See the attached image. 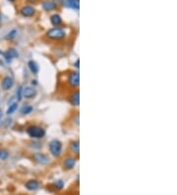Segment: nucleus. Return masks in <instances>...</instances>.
Listing matches in <instances>:
<instances>
[{"instance_id": "obj_11", "label": "nucleus", "mask_w": 177, "mask_h": 195, "mask_svg": "<svg viewBox=\"0 0 177 195\" xmlns=\"http://www.w3.org/2000/svg\"><path fill=\"white\" fill-rule=\"evenodd\" d=\"M70 103L71 105H73L75 106H78L80 103V94L78 91L74 92L72 95L70 96Z\"/></svg>"}, {"instance_id": "obj_24", "label": "nucleus", "mask_w": 177, "mask_h": 195, "mask_svg": "<svg viewBox=\"0 0 177 195\" xmlns=\"http://www.w3.org/2000/svg\"><path fill=\"white\" fill-rule=\"evenodd\" d=\"M75 65H76V67L79 68V59H77V61L75 62Z\"/></svg>"}, {"instance_id": "obj_15", "label": "nucleus", "mask_w": 177, "mask_h": 195, "mask_svg": "<svg viewBox=\"0 0 177 195\" xmlns=\"http://www.w3.org/2000/svg\"><path fill=\"white\" fill-rule=\"evenodd\" d=\"M70 149H71V151H72L73 153H75L76 155H78V154H79V152H80V145H79V141H73V142H71Z\"/></svg>"}, {"instance_id": "obj_22", "label": "nucleus", "mask_w": 177, "mask_h": 195, "mask_svg": "<svg viewBox=\"0 0 177 195\" xmlns=\"http://www.w3.org/2000/svg\"><path fill=\"white\" fill-rule=\"evenodd\" d=\"M16 34H17V31L16 30H12L11 32L8 33L5 38H6V40H13L16 37Z\"/></svg>"}, {"instance_id": "obj_12", "label": "nucleus", "mask_w": 177, "mask_h": 195, "mask_svg": "<svg viewBox=\"0 0 177 195\" xmlns=\"http://www.w3.org/2000/svg\"><path fill=\"white\" fill-rule=\"evenodd\" d=\"M39 186H40L39 181L36 179H31L26 182V188L29 190H36L39 188Z\"/></svg>"}, {"instance_id": "obj_9", "label": "nucleus", "mask_w": 177, "mask_h": 195, "mask_svg": "<svg viewBox=\"0 0 177 195\" xmlns=\"http://www.w3.org/2000/svg\"><path fill=\"white\" fill-rule=\"evenodd\" d=\"M64 6L67 8L74 10H79L80 7V0H65L64 1Z\"/></svg>"}, {"instance_id": "obj_1", "label": "nucleus", "mask_w": 177, "mask_h": 195, "mask_svg": "<svg viewBox=\"0 0 177 195\" xmlns=\"http://www.w3.org/2000/svg\"><path fill=\"white\" fill-rule=\"evenodd\" d=\"M66 36L65 31L61 28H52L46 32V37L50 40H59L64 39Z\"/></svg>"}, {"instance_id": "obj_14", "label": "nucleus", "mask_w": 177, "mask_h": 195, "mask_svg": "<svg viewBox=\"0 0 177 195\" xmlns=\"http://www.w3.org/2000/svg\"><path fill=\"white\" fill-rule=\"evenodd\" d=\"M50 22H51L53 26H59L62 23V19L58 14H54L50 17Z\"/></svg>"}, {"instance_id": "obj_27", "label": "nucleus", "mask_w": 177, "mask_h": 195, "mask_svg": "<svg viewBox=\"0 0 177 195\" xmlns=\"http://www.w3.org/2000/svg\"><path fill=\"white\" fill-rule=\"evenodd\" d=\"M9 1H11V2H13V1H14V0H9Z\"/></svg>"}, {"instance_id": "obj_8", "label": "nucleus", "mask_w": 177, "mask_h": 195, "mask_svg": "<svg viewBox=\"0 0 177 195\" xmlns=\"http://www.w3.org/2000/svg\"><path fill=\"white\" fill-rule=\"evenodd\" d=\"M14 85V81H13V79H12L11 77L9 76H7L5 77L2 80L1 82V87H2V89L3 90H5V91H8V90H10L12 87H13Z\"/></svg>"}, {"instance_id": "obj_6", "label": "nucleus", "mask_w": 177, "mask_h": 195, "mask_svg": "<svg viewBox=\"0 0 177 195\" xmlns=\"http://www.w3.org/2000/svg\"><path fill=\"white\" fill-rule=\"evenodd\" d=\"M35 8L32 7V6H24L22 9H21L20 11V13L22 16H24V17H32V16L35 15Z\"/></svg>"}, {"instance_id": "obj_2", "label": "nucleus", "mask_w": 177, "mask_h": 195, "mask_svg": "<svg viewBox=\"0 0 177 195\" xmlns=\"http://www.w3.org/2000/svg\"><path fill=\"white\" fill-rule=\"evenodd\" d=\"M27 133L29 137H32V138L39 139V138H43L44 136L45 131L44 129L39 126H29L27 129Z\"/></svg>"}, {"instance_id": "obj_4", "label": "nucleus", "mask_w": 177, "mask_h": 195, "mask_svg": "<svg viewBox=\"0 0 177 195\" xmlns=\"http://www.w3.org/2000/svg\"><path fill=\"white\" fill-rule=\"evenodd\" d=\"M33 160L41 165H45L49 162L48 157L44 154H41V153H35V154L33 155Z\"/></svg>"}, {"instance_id": "obj_26", "label": "nucleus", "mask_w": 177, "mask_h": 195, "mask_svg": "<svg viewBox=\"0 0 177 195\" xmlns=\"http://www.w3.org/2000/svg\"><path fill=\"white\" fill-rule=\"evenodd\" d=\"M1 19H2V16H1V14H0V21H1Z\"/></svg>"}, {"instance_id": "obj_23", "label": "nucleus", "mask_w": 177, "mask_h": 195, "mask_svg": "<svg viewBox=\"0 0 177 195\" xmlns=\"http://www.w3.org/2000/svg\"><path fill=\"white\" fill-rule=\"evenodd\" d=\"M22 96H23V90H22V87H20L19 90L17 91V99H18V101L22 99Z\"/></svg>"}, {"instance_id": "obj_7", "label": "nucleus", "mask_w": 177, "mask_h": 195, "mask_svg": "<svg viewBox=\"0 0 177 195\" xmlns=\"http://www.w3.org/2000/svg\"><path fill=\"white\" fill-rule=\"evenodd\" d=\"M23 96L26 99H33L36 96V90L32 87H26L23 90Z\"/></svg>"}, {"instance_id": "obj_16", "label": "nucleus", "mask_w": 177, "mask_h": 195, "mask_svg": "<svg viewBox=\"0 0 177 195\" xmlns=\"http://www.w3.org/2000/svg\"><path fill=\"white\" fill-rule=\"evenodd\" d=\"M28 65H29V68L32 71V73L36 74L37 72H39V66H37V64L33 60L29 61V64Z\"/></svg>"}, {"instance_id": "obj_17", "label": "nucleus", "mask_w": 177, "mask_h": 195, "mask_svg": "<svg viewBox=\"0 0 177 195\" xmlns=\"http://www.w3.org/2000/svg\"><path fill=\"white\" fill-rule=\"evenodd\" d=\"M6 53H7V54H8V56H9L11 59H12V58H15V57H18V56H19L18 52H17V51H16V49H14V48H10V49H8V51H7Z\"/></svg>"}, {"instance_id": "obj_19", "label": "nucleus", "mask_w": 177, "mask_h": 195, "mask_svg": "<svg viewBox=\"0 0 177 195\" xmlns=\"http://www.w3.org/2000/svg\"><path fill=\"white\" fill-rule=\"evenodd\" d=\"M9 157V153L5 149H0V160L5 161Z\"/></svg>"}, {"instance_id": "obj_20", "label": "nucleus", "mask_w": 177, "mask_h": 195, "mask_svg": "<svg viewBox=\"0 0 177 195\" xmlns=\"http://www.w3.org/2000/svg\"><path fill=\"white\" fill-rule=\"evenodd\" d=\"M52 186L55 189H57V190H60V189H62L63 188V186H64V182H63L62 180H57V181H55L54 183L52 184Z\"/></svg>"}, {"instance_id": "obj_3", "label": "nucleus", "mask_w": 177, "mask_h": 195, "mask_svg": "<svg viewBox=\"0 0 177 195\" xmlns=\"http://www.w3.org/2000/svg\"><path fill=\"white\" fill-rule=\"evenodd\" d=\"M48 147H49V151L51 153L52 156H54V157L60 156L61 152H62V144L59 140L54 139L52 141H50Z\"/></svg>"}, {"instance_id": "obj_21", "label": "nucleus", "mask_w": 177, "mask_h": 195, "mask_svg": "<svg viewBox=\"0 0 177 195\" xmlns=\"http://www.w3.org/2000/svg\"><path fill=\"white\" fill-rule=\"evenodd\" d=\"M32 110H33V107L31 106H25L21 111H22L23 114H29L32 113Z\"/></svg>"}, {"instance_id": "obj_18", "label": "nucleus", "mask_w": 177, "mask_h": 195, "mask_svg": "<svg viewBox=\"0 0 177 195\" xmlns=\"http://www.w3.org/2000/svg\"><path fill=\"white\" fill-rule=\"evenodd\" d=\"M17 107H18V103H12V105L8 107V110H7V114L8 115H10V114H12V113H14V111L17 110Z\"/></svg>"}, {"instance_id": "obj_10", "label": "nucleus", "mask_w": 177, "mask_h": 195, "mask_svg": "<svg viewBox=\"0 0 177 195\" xmlns=\"http://www.w3.org/2000/svg\"><path fill=\"white\" fill-rule=\"evenodd\" d=\"M76 165V160L74 158H66L63 162V165L66 169H72Z\"/></svg>"}, {"instance_id": "obj_5", "label": "nucleus", "mask_w": 177, "mask_h": 195, "mask_svg": "<svg viewBox=\"0 0 177 195\" xmlns=\"http://www.w3.org/2000/svg\"><path fill=\"white\" fill-rule=\"evenodd\" d=\"M68 83L71 87H78L80 84V76L78 72H72L70 73L68 77Z\"/></svg>"}, {"instance_id": "obj_13", "label": "nucleus", "mask_w": 177, "mask_h": 195, "mask_svg": "<svg viewBox=\"0 0 177 195\" xmlns=\"http://www.w3.org/2000/svg\"><path fill=\"white\" fill-rule=\"evenodd\" d=\"M41 6H43V9L44 11H51L56 8V4L52 1H44L41 4Z\"/></svg>"}, {"instance_id": "obj_25", "label": "nucleus", "mask_w": 177, "mask_h": 195, "mask_svg": "<svg viewBox=\"0 0 177 195\" xmlns=\"http://www.w3.org/2000/svg\"><path fill=\"white\" fill-rule=\"evenodd\" d=\"M2 113H2V110H0V120H1V118H2Z\"/></svg>"}]
</instances>
